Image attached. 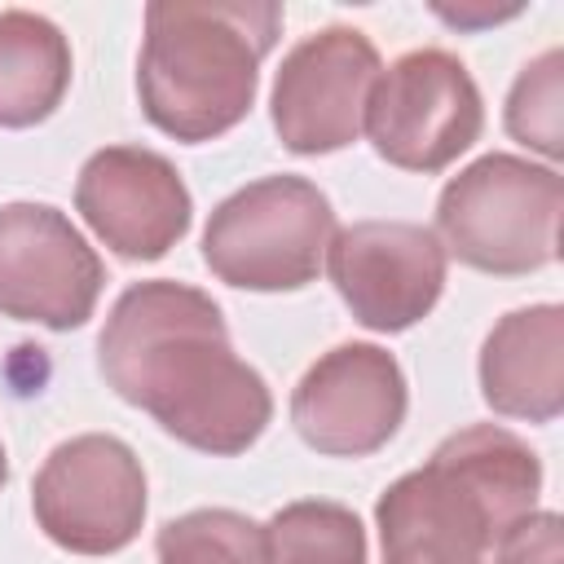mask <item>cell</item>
<instances>
[{
  "mask_svg": "<svg viewBox=\"0 0 564 564\" xmlns=\"http://www.w3.org/2000/svg\"><path fill=\"white\" fill-rule=\"evenodd\" d=\"M97 366L128 405L198 454L234 458L273 419L264 375L234 352L220 304L189 282H132L101 326Z\"/></svg>",
  "mask_w": 564,
  "mask_h": 564,
  "instance_id": "6da1fadb",
  "label": "cell"
},
{
  "mask_svg": "<svg viewBox=\"0 0 564 564\" xmlns=\"http://www.w3.org/2000/svg\"><path fill=\"white\" fill-rule=\"evenodd\" d=\"M542 458L511 427L471 423L375 502L383 564H494L498 542L538 511Z\"/></svg>",
  "mask_w": 564,
  "mask_h": 564,
  "instance_id": "7a4b0ae2",
  "label": "cell"
},
{
  "mask_svg": "<svg viewBox=\"0 0 564 564\" xmlns=\"http://www.w3.org/2000/svg\"><path fill=\"white\" fill-rule=\"evenodd\" d=\"M282 31L273 0H159L145 9L137 97L145 119L185 141L238 128L260 88V62Z\"/></svg>",
  "mask_w": 564,
  "mask_h": 564,
  "instance_id": "3957f363",
  "label": "cell"
},
{
  "mask_svg": "<svg viewBox=\"0 0 564 564\" xmlns=\"http://www.w3.org/2000/svg\"><path fill=\"white\" fill-rule=\"evenodd\" d=\"M564 181L520 154H485L445 181L436 238L467 269L520 278L560 256Z\"/></svg>",
  "mask_w": 564,
  "mask_h": 564,
  "instance_id": "277c9868",
  "label": "cell"
},
{
  "mask_svg": "<svg viewBox=\"0 0 564 564\" xmlns=\"http://www.w3.org/2000/svg\"><path fill=\"white\" fill-rule=\"evenodd\" d=\"M335 238V207L308 176H260L216 203L203 229L207 269L238 291H300Z\"/></svg>",
  "mask_w": 564,
  "mask_h": 564,
  "instance_id": "5b68a950",
  "label": "cell"
},
{
  "mask_svg": "<svg viewBox=\"0 0 564 564\" xmlns=\"http://www.w3.org/2000/svg\"><path fill=\"white\" fill-rule=\"evenodd\" d=\"M361 128L383 163L432 176L480 141V88L454 53L414 48L379 70Z\"/></svg>",
  "mask_w": 564,
  "mask_h": 564,
  "instance_id": "8992f818",
  "label": "cell"
},
{
  "mask_svg": "<svg viewBox=\"0 0 564 564\" xmlns=\"http://www.w3.org/2000/svg\"><path fill=\"white\" fill-rule=\"evenodd\" d=\"M31 511L48 542L70 555H115L145 524V471L132 445L84 432L44 458L31 485Z\"/></svg>",
  "mask_w": 564,
  "mask_h": 564,
  "instance_id": "52a82bcc",
  "label": "cell"
},
{
  "mask_svg": "<svg viewBox=\"0 0 564 564\" xmlns=\"http://www.w3.org/2000/svg\"><path fill=\"white\" fill-rule=\"evenodd\" d=\"M379 70V48L357 26H322L304 35L282 57L269 93L278 141L291 154H335L352 145Z\"/></svg>",
  "mask_w": 564,
  "mask_h": 564,
  "instance_id": "ba28073f",
  "label": "cell"
},
{
  "mask_svg": "<svg viewBox=\"0 0 564 564\" xmlns=\"http://www.w3.org/2000/svg\"><path fill=\"white\" fill-rule=\"evenodd\" d=\"M106 269L66 212L48 203L0 207V313L48 330L93 317Z\"/></svg>",
  "mask_w": 564,
  "mask_h": 564,
  "instance_id": "9c48e42d",
  "label": "cell"
},
{
  "mask_svg": "<svg viewBox=\"0 0 564 564\" xmlns=\"http://www.w3.org/2000/svg\"><path fill=\"white\" fill-rule=\"evenodd\" d=\"M326 269L348 313L379 335L410 330L445 291V247L410 220L344 225L326 247Z\"/></svg>",
  "mask_w": 564,
  "mask_h": 564,
  "instance_id": "30bf717a",
  "label": "cell"
},
{
  "mask_svg": "<svg viewBox=\"0 0 564 564\" xmlns=\"http://www.w3.org/2000/svg\"><path fill=\"white\" fill-rule=\"evenodd\" d=\"M410 388L401 361L379 344H339L322 352L291 392L300 441L326 458H366L405 423Z\"/></svg>",
  "mask_w": 564,
  "mask_h": 564,
  "instance_id": "8fae6325",
  "label": "cell"
},
{
  "mask_svg": "<svg viewBox=\"0 0 564 564\" xmlns=\"http://www.w3.org/2000/svg\"><path fill=\"white\" fill-rule=\"evenodd\" d=\"M75 212L115 256L159 260L189 234L194 198L159 150L106 145L79 167Z\"/></svg>",
  "mask_w": 564,
  "mask_h": 564,
  "instance_id": "7c38bea8",
  "label": "cell"
},
{
  "mask_svg": "<svg viewBox=\"0 0 564 564\" xmlns=\"http://www.w3.org/2000/svg\"><path fill=\"white\" fill-rule=\"evenodd\" d=\"M480 397L502 419L551 423L564 410V308L529 304L485 335Z\"/></svg>",
  "mask_w": 564,
  "mask_h": 564,
  "instance_id": "4fadbf2b",
  "label": "cell"
},
{
  "mask_svg": "<svg viewBox=\"0 0 564 564\" xmlns=\"http://www.w3.org/2000/svg\"><path fill=\"white\" fill-rule=\"evenodd\" d=\"M70 88V44L31 9L0 13V128L44 123Z\"/></svg>",
  "mask_w": 564,
  "mask_h": 564,
  "instance_id": "5bb4252c",
  "label": "cell"
},
{
  "mask_svg": "<svg viewBox=\"0 0 564 564\" xmlns=\"http://www.w3.org/2000/svg\"><path fill=\"white\" fill-rule=\"evenodd\" d=\"M269 564H366V529L357 511L326 498L286 502L264 524Z\"/></svg>",
  "mask_w": 564,
  "mask_h": 564,
  "instance_id": "9a60e30c",
  "label": "cell"
},
{
  "mask_svg": "<svg viewBox=\"0 0 564 564\" xmlns=\"http://www.w3.org/2000/svg\"><path fill=\"white\" fill-rule=\"evenodd\" d=\"M154 555L159 564H269L264 524L229 507H198L167 520Z\"/></svg>",
  "mask_w": 564,
  "mask_h": 564,
  "instance_id": "2e32d148",
  "label": "cell"
},
{
  "mask_svg": "<svg viewBox=\"0 0 564 564\" xmlns=\"http://www.w3.org/2000/svg\"><path fill=\"white\" fill-rule=\"evenodd\" d=\"M560 79H564V53L546 48L542 57H533L507 97V132L533 150H542L546 159L564 154V123H560Z\"/></svg>",
  "mask_w": 564,
  "mask_h": 564,
  "instance_id": "e0dca14e",
  "label": "cell"
},
{
  "mask_svg": "<svg viewBox=\"0 0 564 564\" xmlns=\"http://www.w3.org/2000/svg\"><path fill=\"white\" fill-rule=\"evenodd\" d=\"M564 546H560V516L555 511H529L502 542L494 564H560Z\"/></svg>",
  "mask_w": 564,
  "mask_h": 564,
  "instance_id": "ac0fdd59",
  "label": "cell"
},
{
  "mask_svg": "<svg viewBox=\"0 0 564 564\" xmlns=\"http://www.w3.org/2000/svg\"><path fill=\"white\" fill-rule=\"evenodd\" d=\"M4 480H9V458H4V441H0V489H4Z\"/></svg>",
  "mask_w": 564,
  "mask_h": 564,
  "instance_id": "d6986e66",
  "label": "cell"
}]
</instances>
